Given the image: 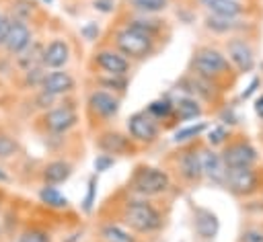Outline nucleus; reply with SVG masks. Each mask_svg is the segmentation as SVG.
Listing matches in <instances>:
<instances>
[{
  "label": "nucleus",
  "mask_w": 263,
  "mask_h": 242,
  "mask_svg": "<svg viewBox=\"0 0 263 242\" xmlns=\"http://www.w3.org/2000/svg\"><path fill=\"white\" fill-rule=\"evenodd\" d=\"M175 92L177 94H187V96H193L197 98L205 109L208 113H218L224 105H226V94L216 88L214 84L201 80L199 76L191 74L185 70V74L175 82Z\"/></svg>",
  "instance_id": "nucleus-9"
},
{
  "label": "nucleus",
  "mask_w": 263,
  "mask_h": 242,
  "mask_svg": "<svg viewBox=\"0 0 263 242\" xmlns=\"http://www.w3.org/2000/svg\"><path fill=\"white\" fill-rule=\"evenodd\" d=\"M45 72H47V70H45L43 66H35V68H31V70H27V72H25V84L31 86V88H39V84H41Z\"/></svg>",
  "instance_id": "nucleus-37"
},
{
  "label": "nucleus",
  "mask_w": 263,
  "mask_h": 242,
  "mask_svg": "<svg viewBox=\"0 0 263 242\" xmlns=\"http://www.w3.org/2000/svg\"><path fill=\"white\" fill-rule=\"evenodd\" d=\"M115 162H117V158H113V156H109V154H103V152H99V154L95 156V160H92V168H95V174H101V172H107V170H111V168L115 166Z\"/></svg>",
  "instance_id": "nucleus-36"
},
{
  "label": "nucleus",
  "mask_w": 263,
  "mask_h": 242,
  "mask_svg": "<svg viewBox=\"0 0 263 242\" xmlns=\"http://www.w3.org/2000/svg\"><path fill=\"white\" fill-rule=\"evenodd\" d=\"M97 234H99V242H142L138 234H134L129 228H125L121 221L113 217L103 219L97 228Z\"/></svg>",
  "instance_id": "nucleus-22"
},
{
  "label": "nucleus",
  "mask_w": 263,
  "mask_h": 242,
  "mask_svg": "<svg viewBox=\"0 0 263 242\" xmlns=\"http://www.w3.org/2000/svg\"><path fill=\"white\" fill-rule=\"evenodd\" d=\"M55 96H51V94H47V92H43V90H39V94L35 96V103H37V109H41V111H47V109H51L53 105H55Z\"/></svg>",
  "instance_id": "nucleus-39"
},
{
  "label": "nucleus",
  "mask_w": 263,
  "mask_h": 242,
  "mask_svg": "<svg viewBox=\"0 0 263 242\" xmlns=\"http://www.w3.org/2000/svg\"><path fill=\"white\" fill-rule=\"evenodd\" d=\"M41 49H43V45L37 43V41H33L27 49H23V51L16 55V66H18L23 72H27V70H31V68H35V66H41Z\"/></svg>",
  "instance_id": "nucleus-31"
},
{
  "label": "nucleus",
  "mask_w": 263,
  "mask_h": 242,
  "mask_svg": "<svg viewBox=\"0 0 263 242\" xmlns=\"http://www.w3.org/2000/svg\"><path fill=\"white\" fill-rule=\"evenodd\" d=\"M90 68L99 74H117V76H129L134 64L121 55L115 47L111 45H103L99 49L92 51L90 55Z\"/></svg>",
  "instance_id": "nucleus-15"
},
{
  "label": "nucleus",
  "mask_w": 263,
  "mask_h": 242,
  "mask_svg": "<svg viewBox=\"0 0 263 242\" xmlns=\"http://www.w3.org/2000/svg\"><path fill=\"white\" fill-rule=\"evenodd\" d=\"M16 152H18V142L8 133H0V160L12 158Z\"/></svg>",
  "instance_id": "nucleus-35"
},
{
  "label": "nucleus",
  "mask_w": 263,
  "mask_h": 242,
  "mask_svg": "<svg viewBox=\"0 0 263 242\" xmlns=\"http://www.w3.org/2000/svg\"><path fill=\"white\" fill-rule=\"evenodd\" d=\"M201 29L212 39H226L232 35H257L259 25L255 16H201Z\"/></svg>",
  "instance_id": "nucleus-11"
},
{
  "label": "nucleus",
  "mask_w": 263,
  "mask_h": 242,
  "mask_svg": "<svg viewBox=\"0 0 263 242\" xmlns=\"http://www.w3.org/2000/svg\"><path fill=\"white\" fill-rule=\"evenodd\" d=\"M187 72L214 84L224 94H228L240 78L218 43H197L191 51Z\"/></svg>",
  "instance_id": "nucleus-1"
},
{
  "label": "nucleus",
  "mask_w": 263,
  "mask_h": 242,
  "mask_svg": "<svg viewBox=\"0 0 263 242\" xmlns=\"http://www.w3.org/2000/svg\"><path fill=\"white\" fill-rule=\"evenodd\" d=\"M175 180L171 178L168 170L162 166H154V164H136L132 174L127 176L125 183V191L129 195L136 197H144V199H160L166 197L168 193L175 191Z\"/></svg>",
  "instance_id": "nucleus-3"
},
{
  "label": "nucleus",
  "mask_w": 263,
  "mask_h": 242,
  "mask_svg": "<svg viewBox=\"0 0 263 242\" xmlns=\"http://www.w3.org/2000/svg\"><path fill=\"white\" fill-rule=\"evenodd\" d=\"M84 111H86L88 121L92 125H97V129L107 127L121 111V96H117L109 90L90 88L84 98Z\"/></svg>",
  "instance_id": "nucleus-10"
},
{
  "label": "nucleus",
  "mask_w": 263,
  "mask_h": 242,
  "mask_svg": "<svg viewBox=\"0 0 263 242\" xmlns=\"http://www.w3.org/2000/svg\"><path fill=\"white\" fill-rule=\"evenodd\" d=\"M35 2H41V4H51V0H35Z\"/></svg>",
  "instance_id": "nucleus-44"
},
{
  "label": "nucleus",
  "mask_w": 263,
  "mask_h": 242,
  "mask_svg": "<svg viewBox=\"0 0 263 242\" xmlns=\"http://www.w3.org/2000/svg\"><path fill=\"white\" fill-rule=\"evenodd\" d=\"M70 55H72L70 43L64 37H53L41 49V66L45 70H62L68 66Z\"/></svg>",
  "instance_id": "nucleus-20"
},
{
  "label": "nucleus",
  "mask_w": 263,
  "mask_h": 242,
  "mask_svg": "<svg viewBox=\"0 0 263 242\" xmlns=\"http://www.w3.org/2000/svg\"><path fill=\"white\" fill-rule=\"evenodd\" d=\"M201 139L177 146L168 156V174L175 180V185L185 189H197L203 183L201 172Z\"/></svg>",
  "instance_id": "nucleus-4"
},
{
  "label": "nucleus",
  "mask_w": 263,
  "mask_h": 242,
  "mask_svg": "<svg viewBox=\"0 0 263 242\" xmlns=\"http://www.w3.org/2000/svg\"><path fill=\"white\" fill-rule=\"evenodd\" d=\"M236 242H263V217L245 221Z\"/></svg>",
  "instance_id": "nucleus-32"
},
{
  "label": "nucleus",
  "mask_w": 263,
  "mask_h": 242,
  "mask_svg": "<svg viewBox=\"0 0 263 242\" xmlns=\"http://www.w3.org/2000/svg\"><path fill=\"white\" fill-rule=\"evenodd\" d=\"M97 187H99V176L90 174V178L86 183V193H84V199H82V205H80L84 213H90L95 203H97Z\"/></svg>",
  "instance_id": "nucleus-34"
},
{
  "label": "nucleus",
  "mask_w": 263,
  "mask_h": 242,
  "mask_svg": "<svg viewBox=\"0 0 263 242\" xmlns=\"http://www.w3.org/2000/svg\"><path fill=\"white\" fill-rule=\"evenodd\" d=\"M125 131H127V135L134 139V144L138 148H150L160 139L164 127L152 115H148L144 109H140V111H136V113H132L127 117Z\"/></svg>",
  "instance_id": "nucleus-12"
},
{
  "label": "nucleus",
  "mask_w": 263,
  "mask_h": 242,
  "mask_svg": "<svg viewBox=\"0 0 263 242\" xmlns=\"http://www.w3.org/2000/svg\"><path fill=\"white\" fill-rule=\"evenodd\" d=\"M39 90L55 96V98H62V96H68L76 90V78L66 70H47L41 84H39Z\"/></svg>",
  "instance_id": "nucleus-19"
},
{
  "label": "nucleus",
  "mask_w": 263,
  "mask_h": 242,
  "mask_svg": "<svg viewBox=\"0 0 263 242\" xmlns=\"http://www.w3.org/2000/svg\"><path fill=\"white\" fill-rule=\"evenodd\" d=\"M253 111H255L259 123L263 125V92H259V94L253 98Z\"/></svg>",
  "instance_id": "nucleus-42"
},
{
  "label": "nucleus",
  "mask_w": 263,
  "mask_h": 242,
  "mask_svg": "<svg viewBox=\"0 0 263 242\" xmlns=\"http://www.w3.org/2000/svg\"><path fill=\"white\" fill-rule=\"evenodd\" d=\"M33 43V33H31V27L21 21V18H12L10 21V29H8V35H6V41H4V49L10 53V55H18L23 49H27L29 45Z\"/></svg>",
  "instance_id": "nucleus-21"
},
{
  "label": "nucleus",
  "mask_w": 263,
  "mask_h": 242,
  "mask_svg": "<svg viewBox=\"0 0 263 242\" xmlns=\"http://www.w3.org/2000/svg\"><path fill=\"white\" fill-rule=\"evenodd\" d=\"M218 230H220V221H218V215L214 211L203 209V207L193 209V232L199 238L214 240L218 236Z\"/></svg>",
  "instance_id": "nucleus-24"
},
{
  "label": "nucleus",
  "mask_w": 263,
  "mask_h": 242,
  "mask_svg": "<svg viewBox=\"0 0 263 242\" xmlns=\"http://www.w3.org/2000/svg\"><path fill=\"white\" fill-rule=\"evenodd\" d=\"M0 183H8V174L4 172V168H0Z\"/></svg>",
  "instance_id": "nucleus-43"
},
{
  "label": "nucleus",
  "mask_w": 263,
  "mask_h": 242,
  "mask_svg": "<svg viewBox=\"0 0 263 242\" xmlns=\"http://www.w3.org/2000/svg\"><path fill=\"white\" fill-rule=\"evenodd\" d=\"M224 189L236 201L263 197V164L247 168H228Z\"/></svg>",
  "instance_id": "nucleus-8"
},
{
  "label": "nucleus",
  "mask_w": 263,
  "mask_h": 242,
  "mask_svg": "<svg viewBox=\"0 0 263 242\" xmlns=\"http://www.w3.org/2000/svg\"><path fill=\"white\" fill-rule=\"evenodd\" d=\"M10 21H12L10 14H2V12H0V47H2L4 41H6L8 29H10Z\"/></svg>",
  "instance_id": "nucleus-41"
},
{
  "label": "nucleus",
  "mask_w": 263,
  "mask_h": 242,
  "mask_svg": "<svg viewBox=\"0 0 263 242\" xmlns=\"http://www.w3.org/2000/svg\"><path fill=\"white\" fill-rule=\"evenodd\" d=\"M193 8L212 16H257L251 0H193Z\"/></svg>",
  "instance_id": "nucleus-16"
},
{
  "label": "nucleus",
  "mask_w": 263,
  "mask_h": 242,
  "mask_svg": "<svg viewBox=\"0 0 263 242\" xmlns=\"http://www.w3.org/2000/svg\"><path fill=\"white\" fill-rule=\"evenodd\" d=\"M92 8L101 14H111L117 10V0H92Z\"/></svg>",
  "instance_id": "nucleus-38"
},
{
  "label": "nucleus",
  "mask_w": 263,
  "mask_h": 242,
  "mask_svg": "<svg viewBox=\"0 0 263 242\" xmlns=\"http://www.w3.org/2000/svg\"><path fill=\"white\" fill-rule=\"evenodd\" d=\"M16 242H53V238H51L49 230H45L41 226H29L18 234Z\"/></svg>",
  "instance_id": "nucleus-33"
},
{
  "label": "nucleus",
  "mask_w": 263,
  "mask_h": 242,
  "mask_svg": "<svg viewBox=\"0 0 263 242\" xmlns=\"http://www.w3.org/2000/svg\"><path fill=\"white\" fill-rule=\"evenodd\" d=\"M92 88L109 90L123 98V94L129 88V76H117V74H99L92 72Z\"/></svg>",
  "instance_id": "nucleus-25"
},
{
  "label": "nucleus",
  "mask_w": 263,
  "mask_h": 242,
  "mask_svg": "<svg viewBox=\"0 0 263 242\" xmlns=\"http://www.w3.org/2000/svg\"><path fill=\"white\" fill-rule=\"evenodd\" d=\"M220 47L238 76L255 72V68L259 64L257 35H232V37L222 39Z\"/></svg>",
  "instance_id": "nucleus-7"
},
{
  "label": "nucleus",
  "mask_w": 263,
  "mask_h": 242,
  "mask_svg": "<svg viewBox=\"0 0 263 242\" xmlns=\"http://www.w3.org/2000/svg\"><path fill=\"white\" fill-rule=\"evenodd\" d=\"M99 25L97 23H86L82 29H80V35L86 39V41H97L99 39Z\"/></svg>",
  "instance_id": "nucleus-40"
},
{
  "label": "nucleus",
  "mask_w": 263,
  "mask_h": 242,
  "mask_svg": "<svg viewBox=\"0 0 263 242\" xmlns=\"http://www.w3.org/2000/svg\"><path fill=\"white\" fill-rule=\"evenodd\" d=\"M74 172V164L66 158H55V160H49L43 168H41V180L43 185H64Z\"/></svg>",
  "instance_id": "nucleus-23"
},
{
  "label": "nucleus",
  "mask_w": 263,
  "mask_h": 242,
  "mask_svg": "<svg viewBox=\"0 0 263 242\" xmlns=\"http://www.w3.org/2000/svg\"><path fill=\"white\" fill-rule=\"evenodd\" d=\"M37 197H39V203H43L47 209H55V211H64L70 207V199L53 185H43L39 191H37Z\"/></svg>",
  "instance_id": "nucleus-28"
},
{
  "label": "nucleus",
  "mask_w": 263,
  "mask_h": 242,
  "mask_svg": "<svg viewBox=\"0 0 263 242\" xmlns=\"http://www.w3.org/2000/svg\"><path fill=\"white\" fill-rule=\"evenodd\" d=\"M80 121L78 109L70 103H62V105H53L51 109L43 111L41 115V123L43 129L51 135H66L68 131H72Z\"/></svg>",
  "instance_id": "nucleus-14"
},
{
  "label": "nucleus",
  "mask_w": 263,
  "mask_h": 242,
  "mask_svg": "<svg viewBox=\"0 0 263 242\" xmlns=\"http://www.w3.org/2000/svg\"><path fill=\"white\" fill-rule=\"evenodd\" d=\"M144 111L148 115H152L164 129L173 127V96L171 94H164V96H158V98L150 100Z\"/></svg>",
  "instance_id": "nucleus-26"
},
{
  "label": "nucleus",
  "mask_w": 263,
  "mask_h": 242,
  "mask_svg": "<svg viewBox=\"0 0 263 242\" xmlns=\"http://www.w3.org/2000/svg\"><path fill=\"white\" fill-rule=\"evenodd\" d=\"M166 217H168L166 211L156 203V199L136 197L125 191V197L119 203L117 217L113 219L121 221L125 228H129L140 238H146V236L160 234L166 226Z\"/></svg>",
  "instance_id": "nucleus-2"
},
{
  "label": "nucleus",
  "mask_w": 263,
  "mask_h": 242,
  "mask_svg": "<svg viewBox=\"0 0 263 242\" xmlns=\"http://www.w3.org/2000/svg\"><path fill=\"white\" fill-rule=\"evenodd\" d=\"M208 125L210 123H205V121H191V123L177 125V129L173 131V144L175 146H183V144H191V142L201 139L205 129H208Z\"/></svg>",
  "instance_id": "nucleus-27"
},
{
  "label": "nucleus",
  "mask_w": 263,
  "mask_h": 242,
  "mask_svg": "<svg viewBox=\"0 0 263 242\" xmlns=\"http://www.w3.org/2000/svg\"><path fill=\"white\" fill-rule=\"evenodd\" d=\"M173 96V127L197 121L208 115V109L193 96L187 94H171Z\"/></svg>",
  "instance_id": "nucleus-18"
},
{
  "label": "nucleus",
  "mask_w": 263,
  "mask_h": 242,
  "mask_svg": "<svg viewBox=\"0 0 263 242\" xmlns=\"http://www.w3.org/2000/svg\"><path fill=\"white\" fill-rule=\"evenodd\" d=\"M123 6L134 14H162L168 10L171 0H123Z\"/></svg>",
  "instance_id": "nucleus-29"
},
{
  "label": "nucleus",
  "mask_w": 263,
  "mask_h": 242,
  "mask_svg": "<svg viewBox=\"0 0 263 242\" xmlns=\"http://www.w3.org/2000/svg\"><path fill=\"white\" fill-rule=\"evenodd\" d=\"M199 154H201L203 183H208V185H212V187L224 189V180H226V170H228V168L224 166V162H222V158H220V152L214 150V148H210V146H205V144L201 142Z\"/></svg>",
  "instance_id": "nucleus-17"
},
{
  "label": "nucleus",
  "mask_w": 263,
  "mask_h": 242,
  "mask_svg": "<svg viewBox=\"0 0 263 242\" xmlns=\"http://www.w3.org/2000/svg\"><path fill=\"white\" fill-rule=\"evenodd\" d=\"M109 45L115 47L121 55H125L132 64H140V62L150 59L162 47V43L158 39L150 37L148 33H144V31H140L127 23H119L113 29Z\"/></svg>",
  "instance_id": "nucleus-5"
},
{
  "label": "nucleus",
  "mask_w": 263,
  "mask_h": 242,
  "mask_svg": "<svg viewBox=\"0 0 263 242\" xmlns=\"http://www.w3.org/2000/svg\"><path fill=\"white\" fill-rule=\"evenodd\" d=\"M218 152L226 168H247V166L263 164L261 150L251 139V135L245 133L242 129H234L230 139Z\"/></svg>",
  "instance_id": "nucleus-6"
},
{
  "label": "nucleus",
  "mask_w": 263,
  "mask_h": 242,
  "mask_svg": "<svg viewBox=\"0 0 263 242\" xmlns=\"http://www.w3.org/2000/svg\"><path fill=\"white\" fill-rule=\"evenodd\" d=\"M232 131H234V127H230V125L218 121V123H214V125H208V129H205V133H203L201 142H203L205 146L214 148V150H220V148L230 139Z\"/></svg>",
  "instance_id": "nucleus-30"
},
{
  "label": "nucleus",
  "mask_w": 263,
  "mask_h": 242,
  "mask_svg": "<svg viewBox=\"0 0 263 242\" xmlns=\"http://www.w3.org/2000/svg\"><path fill=\"white\" fill-rule=\"evenodd\" d=\"M95 148L103 154H109L113 158H127L138 154V146L127 135V131H121L117 127H101L95 133Z\"/></svg>",
  "instance_id": "nucleus-13"
}]
</instances>
